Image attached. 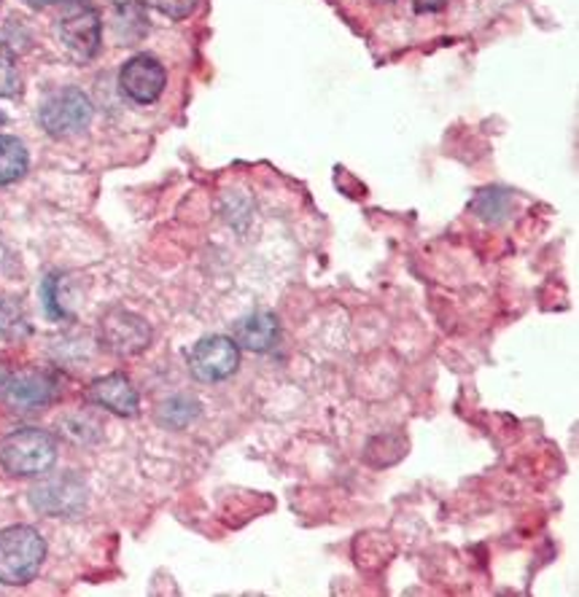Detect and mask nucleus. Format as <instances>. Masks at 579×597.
Returning a JSON list of instances; mask_svg holds the SVG:
<instances>
[{"label": "nucleus", "instance_id": "4be33fe9", "mask_svg": "<svg viewBox=\"0 0 579 597\" xmlns=\"http://www.w3.org/2000/svg\"><path fill=\"white\" fill-rule=\"evenodd\" d=\"M6 122V117H3V113H0V124H3Z\"/></svg>", "mask_w": 579, "mask_h": 597}, {"label": "nucleus", "instance_id": "f03ea898", "mask_svg": "<svg viewBox=\"0 0 579 597\" xmlns=\"http://www.w3.org/2000/svg\"><path fill=\"white\" fill-rule=\"evenodd\" d=\"M57 461V442L41 428H20L0 439V468L11 476L46 474Z\"/></svg>", "mask_w": 579, "mask_h": 597}, {"label": "nucleus", "instance_id": "412c9836", "mask_svg": "<svg viewBox=\"0 0 579 597\" xmlns=\"http://www.w3.org/2000/svg\"><path fill=\"white\" fill-rule=\"evenodd\" d=\"M57 3H78V0H57Z\"/></svg>", "mask_w": 579, "mask_h": 597}, {"label": "nucleus", "instance_id": "6ab92c4d", "mask_svg": "<svg viewBox=\"0 0 579 597\" xmlns=\"http://www.w3.org/2000/svg\"><path fill=\"white\" fill-rule=\"evenodd\" d=\"M413 3L415 11H420V14H434V11H443L448 0H413Z\"/></svg>", "mask_w": 579, "mask_h": 597}, {"label": "nucleus", "instance_id": "9d476101", "mask_svg": "<svg viewBox=\"0 0 579 597\" xmlns=\"http://www.w3.org/2000/svg\"><path fill=\"white\" fill-rule=\"evenodd\" d=\"M87 396L92 403H98V407L113 414H122V418H132V414H138V407H141V396H138L135 385L124 374H106V377L95 379L89 385Z\"/></svg>", "mask_w": 579, "mask_h": 597}, {"label": "nucleus", "instance_id": "a211bd4d", "mask_svg": "<svg viewBox=\"0 0 579 597\" xmlns=\"http://www.w3.org/2000/svg\"><path fill=\"white\" fill-rule=\"evenodd\" d=\"M44 307H46V312H50V318H54V321H59V318H65V312H63V307L57 305V277H46V283H44Z\"/></svg>", "mask_w": 579, "mask_h": 597}, {"label": "nucleus", "instance_id": "ddd939ff", "mask_svg": "<svg viewBox=\"0 0 579 597\" xmlns=\"http://www.w3.org/2000/svg\"><path fill=\"white\" fill-rule=\"evenodd\" d=\"M30 167L28 146L14 135H0V186L14 184Z\"/></svg>", "mask_w": 579, "mask_h": 597}, {"label": "nucleus", "instance_id": "f8f14e48", "mask_svg": "<svg viewBox=\"0 0 579 597\" xmlns=\"http://www.w3.org/2000/svg\"><path fill=\"white\" fill-rule=\"evenodd\" d=\"M113 35H117L119 46H132L149 33L146 11L138 3H122L113 9Z\"/></svg>", "mask_w": 579, "mask_h": 597}, {"label": "nucleus", "instance_id": "f3484780", "mask_svg": "<svg viewBox=\"0 0 579 597\" xmlns=\"http://www.w3.org/2000/svg\"><path fill=\"white\" fill-rule=\"evenodd\" d=\"M146 3L160 14L171 16V20H186L189 14H195L200 0H146Z\"/></svg>", "mask_w": 579, "mask_h": 597}, {"label": "nucleus", "instance_id": "5701e85b", "mask_svg": "<svg viewBox=\"0 0 579 597\" xmlns=\"http://www.w3.org/2000/svg\"><path fill=\"white\" fill-rule=\"evenodd\" d=\"M385 3H391V0H385Z\"/></svg>", "mask_w": 579, "mask_h": 597}, {"label": "nucleus", "instance_id": "2eb2a0df", "mask_svg": "<svg viewBox=\"0 0 579 597\" xmlns=\"http://www.w3.org/2000/svg\"><path fill=\"white\" fill-rule=\"evenodd\" d=\"M472 210L480 215L482 221L496 224V221L506 219V213H510V195H506L504 189L480 191L478 199L472 202Z\"/></svg>", "mask_w": 579, "mask_h": 597}, {"label": "nucleus", "instance_id": "423d86ee", "mask_svg": "<svg viewBox=\"0 0 579 597\" xmlns=\"http://www.w3.org/2000/svg\"><path fill=\"white\" fill-rule=\"evenodd\" d=\"M30 504H33L35 511L46 517H70L81 511L84 504H87V487L74 474L52 476V479L33 487Z\"/></svg>", "mask_w": 579, "mask_h": 597}, {"label": "nucleus", "instance_id": "20e7f679", "mask_svg": "<svg viewBox=\"0 0 579 597\" xmlns=\"http://www.w3.org/2000/svg\"><path fill=\"white\" fill-rule=\"evenodd\" d=\"M240 366V347L232 336H203L189 350V372L200 383H221L229 379Z\"/></svg>", "mask_w": 579, "mask_h": 597}, {"label": "nucleus", "instance_id": "39448f33", "mask_svg": "<svg viewBox=\"0 0 579 597\" xmlns=\"http://www.w3.org/2000/svg\"><path fill=\"white\" fill-rule=\"evenodd\" d=\"M154 340L152 325L130 310H111L100 321V345L113 355H138Z\"/></svg>", "mask_w": 579, "mask_h": 597}, {"label": "nucleus", "instance_id": "f257e3e1", "mask_svg": "<svg viewBox=\"0 0 579 597\" xmlns=\"http://www.w3.org/2000/svg\"><path fill=\"white\" fill-rule=\"evenodd\" d=\"M46 560V541L30 524L0 530V584L25 587L39 576Z\"/></svg>", "mask_w": 579, "mask_h": 597}, {"label": "nucleus", "instance_id": "9b49d317", "mask_svg": "<svg viewBox=\"0 0 579 597\" xmlns=\"http://www.w3.org/2000/svg\"><path fill=\"white\" fill-rule=\"evenodd\" d=\"M277 336H281V323L273 312L264 310L240 318L232 329V340L238 342V347L251 350V353H267L270 347H275Z\"/></svg>", "mask_w": 579, "mask_h": 597}, {"label": "nucleus", "instance_id": "1a4fd4ad", "mask_svg": "<svg viewBox=\"0 0 579 597\" xmlns=\"http://www.w3.org/2000/svg\"><path fill=\"white\" fill-rule=\"evenodd\" d=\"M57 396V385L46 374H14L0 383V401L17 409L44 407Z\"/></svg>", "mask_w": 579, "mask_h": 597}, {"label": "nucleus", "instance_id": "7ed1b4c3", "mask_svg": "<svg viewBox=\"0 0 579 597\" xmlns=\"http://www.w3.org/2000/svg\"><path fill=\"white\" fill-rule=\"evenodd\" d=\"M92 100L76 87H63L46 95L39 108V122L52 137H68L87 130L92 122Z\"/></svg>", "mask_w": 579, "mask_h": 597}, {"label": "nucleus", "instance_id": "6e6552de", "mask_svg": "<svg viewBox=\"0 0 579 597\" xmlns=\"http://www.w3.org/2000/svg\"><path fill=\"white\" fill-rule=\"evenodd\" d=\"M59 41H63L65 52L76 59V63H89L98 57L100 41H102V22L95 9H76L59 22Z\"/></svg>", "mask_w": 579, "mask_h": 597}, {"label": "nucleus", "instance_id": "aec40b11", "mask_svg": "<svg viewBox=\"0 0 579 597\" xmlns=\"http://www.w3.org/2000/svg\"><path fill=\"white\" fill-rule=\"evenodd\" d=\"M28 5H33V9H44V5H52L57 3V0H25Z\"/></svg>", "mask_w": 579, "mask_h": 597}, {"label": "nucleus", "instance_id": "4468645a", "mask_svg": "<svg viewBox=\"0 0 579 597\" xmlns=\"http://www.w3.org/2000/svg\"><path fill=\"white\" fill-rule=\"evenodd\" d=\"M30 334V318L25 305L14 297L0 299V336L9 342H20Z\"/></svg>", "mask_w": 579, "mask_h": 597}, {"label": "nucleus", "instance_id": "dca6fc26", "mask_svg": "<svg viewBox=\"0 0 579 597\" xmlns=\"http://www.w3.org/2000/svg\"><path fill=\"white\" fill-rule=\"evenodd\" d=\"M22 92V76L9 57H0V98H17Z\"/></svg>", "mask_w": 579, "mask_h": 597}, {"label": "nucleus", "instance_id": "0eeeda50", "mask_svg": "<svg viewBox=\"0 0 579 597\" xmlns=\"http://www.w3.org/2000/svg\"><path fill=\"white\" fill-rule=\"evenodd\" d=\"M119 87L122 92L138 106H152L162 98L167 87V74L162 63L152 54H138V57L127 59L119 74Z\"/></svg>", "mask_w": 579, "mask_h": 597}]
</instances>
